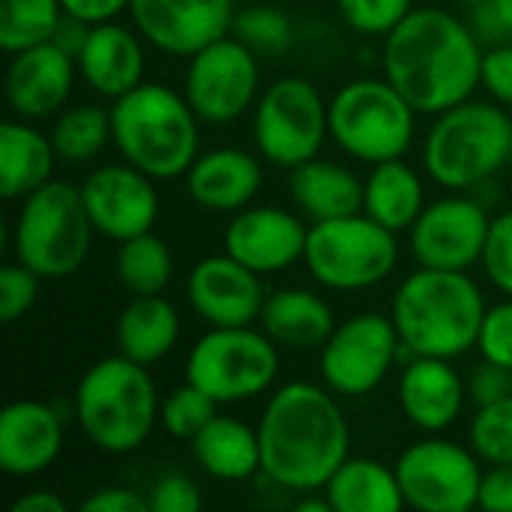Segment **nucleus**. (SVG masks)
Listing matches in <instances>:
<instances>
[{
  "instance_id": "obj_16",
  "label": "nucleus",
  "mask_w": 512,
  "mask_h": 512,
  "mask_svg": "<svg viewBox=\"0 0 512 512\" xmlns=\"http://www.w3.org/2000/svg\"><path fill=\"white\" fill-rule=\"evenodd\" d=\"M81 198L96 234L114 243L153 231L159 219V192L153 177L126 159L90 171L81 183Z\"/></svg>"
},
{
  "instance_id": "obj_20",
  "label": "nucleus",
  "mask_w": 512,
  "mask_h": 512,
  "mask_svg": "<svg viewBox=\"0 0 512 512\" xmlns=\"http://www.w3.org/2000/svg\"><path fill=\"white\" fill-rule=\"evenodd\" d=\"M78 63L57 42H39L12 54L6 69V102L21 120L57 117L72 96Z\"/></svg>"
},
{
  "instance_id": "obj_40",
  "label": "nucleus",
  "mask_w": 512,
  "mask_h": 512,
  "mask_svg": "<svg viewBox=\"0 0 512 512\" xmlns=\"http://www.w3.org/2000/svg\"><path fill=\"white\" fill-rule=\"evenodd\" d=\"M39 276L21 261H9L0 267V321L12 324L24 318L39 297Z\"/></svg>"
},
{
  "instance_id": "obj_3",
  "label": "nucleus",
  "mask_w": 512,
  "mask_h": 512,
  "mask_svg": "<svg viewBox=\"0 0 512 512\" xmlns=\"http://www.w3.org/2000/svg\"><path fill=\"white\" fill-rule=\"evenodd\" d=\"M486 297L468 270L417 267L393 294L390 318L414 357L456 360L477 348Z\"/></svg>"
},
{
  "instance_id": "obj_8",
  "label": "nucleus",
  "mask_w": 512,
  "mask_h": 512,
  "mask_svg": "<svg viewBox=\"0 0 512 512\" xmlns=\"http://www.w3.org/2000/svg\"><path fill=\"white\" fill-rule=\"evenodd\" d=\"M417 111L387 78H354L330 99V138L357 162L399 159L414 144Z\"/></svg>"
},
{
  "instance_id": "obj_12",
  "label": "nucleus",
  "mask_w": 512,
  "mask_h": 512,
  "mask_svg": "<svg viewBox=\"0 0 512 512\" xmlns=\"http://www.w3.org/2000/svg\"><path fill=\"white\" fill-rule=\"evenodd\" d=\"M405 357L414 354L402 345L393 318L381 312H360L336 324L318 351V369L336 396L357 399L375 393L390 369Z\"/></svg>"
},
{
  "instance_id": "obj_1",
  "label": "nucleus",
  "mask_w": 512,
  "mask_h": 512,
  "mask_svg": "<svg viewBox=\"0 0 512 512\" xmlns=\"http://www.w3.org/2000/svg\"><path fill=\"white\" fill-rule=\"evenodd\" d=\"M483 42L468 18L447 9L414 6L381 48L384 78L414 105L417 114H441L483 87Z\"/></svg>"
},
{
  "instance_id": "obj_44",
  "label": "nucleus",
  "mask_w": 512,
  "mask_h": 512,
  "mask_svg": "<svg viewBox=\"0 0 512 512\" xmlns=\"http://www.w3.org/2000/svg\"><path fill=\"white\" fill-rule=\"evenodd\" d=\"M468 384V402L474 408H483V405H492L504 396L512 393V372L498 366V363H489V360H480L474 366V372L465 378Z\"/></svg>"
},
{
  "instance_id": "obj_51",
  "label": "nucleus",
  "mask_w": 512,
  "mask_h": 512,
  "mask_svg": "<svg viewBox=\"0 0 512 512\" xmlns=\"http://www.w3.org/2000/svg\"><path fill=\"white\" fill-rule=\"evenodd\" d=\"M450 3H459V6H468V9H471V6H477V3H483V0H450Z\"/></svg>"
},
{
  "instance_id": "obj_17",
  "label": "nucleus",
  "mask_w": 512,
  "mask_h": 512,
  "mask_svg": "<svg viewBox=\"0 0 512 512\" xmlns=\"http://www.w3.org/2000/svg\"><path fill=\"white\" fill-rule=\"evenodd\" d=\"M237 0H132V27L162 54L192 57L234 27Z\"/></svg>"
},
{
  "instance_id": "obj_52",
  "label": "nucleus",
  "mask_w": 512,
  "mask_h": 512,
  "mask_svg": "<svg viewBox=\"0 0 512 512\" xmlns=\"http://www.w3.org/2000/svg\"><path fill=\"white\" fill-rule=\"evenodd\" d=\"M507 168L512 171V135H510V162H507Z\"/></svg>"
},
{
  "instance_id": "obj_31",
  "label": "nucleus",
  "mask_w": 512,
  "mask_h": 512,
  "mask_svg": "<svg viewBox=\"0 0 512 512\" xmlns=\"http://www.w3.org/2000/svg\"><path fill=\"white\" fill-rule=\"evenodd\" d=\"M333 512H399L405 504L396 468L369 456H348L324 486Z\"/></svg>"
},
{
  "instance_id": "obj_11",
  "label": "nucleus",
  "mask_w": 512,
  "mask_h": 512,
  "mask_svg": "<svg viewBox=\"0 0 512 512\" xmlns=\"http://www.w3.org/2000/svg\"><path fill=\"white\" fill-rule=\"evenodd\" d=\"M330 138V99L300 75L264 87L252 108V141L264 162L297 168L315 159Z\"/></svg>"
},
{
  "instance_id": "obj_53",
  "label": "nucleus",
  "mask_w": 512,
  "mask_h": 512,
  "mask_svg": "<svg viewBox=\"0 0 512 512\" xmlns=\"http://www.w3.org/2000/svg\"><path fill=\"white\" fill-rule=\"evenodd\" d=\"M237 3H264V0H237Z\"/></svg>"
},
{
  "instance_id": "obj_30",
  "label": "nucleus",
  "mask_w": 512,
  "mask_h": 512,
  "mask_svg": "<svg viewBox=\"0 0 512 512\" xmlns=\"http://www.w3.org/2000/svg\"><path fill=\"white\" fill-rule=\"evenodd\" d=\"M423 207H426L423 177L414 165L405 162V156L378 162L363 177V213L381 222L384 228L396 234L411 231Z\"/></svg>"
},
{
  "instance_id": "obj_14",
  "label": "nucleus",
  "mask_w": 512,
  "mask_h": 512,
  "mask_svg": "<svg viewBox=\"0 0 512 512\" xmlns=\"http://www.w3.org/2000/svg\"><path fill=\"white\" fill-rule=\"evenodd\" d=\"M261 57L234 33L195 51L186 63L183 96L201 123L225 126L249 114L261 96Z\"/></svg>"
},
{
  "instance_id": "obj_33",
  "label": "nucleus",
  "mask_w": 512,
  "mask_h": 512,
  "mask_svg": "<svg viewBox=\"0 0 512 512\" xmlns=\"http://www.w3.org/2000/svg\"><path fill=\"white\" fill-rule=\"evenodd\" d=\"M114 270L120 285L132 294H165V288L174 279V258L168 243L147 231L138 237H129L123 243H117V258H114Z\"/></svg>"
},
{
  "instance_id": "obj_36",
  "label": "nucleus",
  "mask_w": 512,
  "mask_h": 512,
  "mask_svg": "<svg viewBox=\"0 0 512 512\" xmlns=\"http://www.w3.org/2000/svg\"><path fill=\"white\" fill-rule=\"evenodd\" d=\"M468 444L486 465H512V393L474 411Z\"/></svg>"
},
{
  "instance_id": "obj_9",
  "label": "nucleus",
  "mask_w": 512,
  "mask_h": 512,
  "mask_svg": "<svg viewBox=\"0 0 512 512\" xmlns=\"http://www.w3.org/2000/svg\"><path fill=\"white\" fill-rule=\"evenodd\" d=\"M303 261L312 279L330 291H366L381 285L396 270L399 234L363 210L327 222H312Z\"/></svg>"
},
{
  "instance_id": "obj_38",
  "label": "nucleus",
  "mask_w": 512,
  "mask_h": 512,
  "mask_svg": "<svg viewBox=\"0 0 512 512\" xmlns=\"http://www.w3.org/2000/svg\"><path fill=\"white\" fill-rule=\"evenodd\" d=\"M342 21L360 36H387L414 9V0H336Z\"/></svg>"
},
{
  "instance_id": "obj_34",
  "label": "nucleus",
  "mask_w": 512,
  "mask_h": 512,
  "mask_svg": "<svg viewBox=\"0 0 512 512\" xmlns=\"http://www.w3.org/2000/svg\"><path fill=\"white\" fill-rule=\"evenodd\" d=\"M60 18V0H0V48L15 54L21 48L48 42Z\"/></svg>"
},
{
  "instance_id": "obj_35",
  "label": "nucleus",
  "mask_w": 512,
  "mask_h": 512,
  "mask_svg": "<svg viewBox=\"0 0 512 512\" xmlns=\"http://www.w3.org/2000/svg\"><path fill=\"white\" fill-rule=\"evenodd\" d=\"M231 33L258 57H279L294 42V21L276 6V0L243 3V9L234 15Z\"/></svg>"
},
{
  "instance_id": "obj_15",
  "label": "nucleus",
  "mask_w": 512,
  "mask_h": 512,
  "mask_svg": "<svg viewBox=\"0 0 512 512\" xmlns=\"http://www.w3.org/2000/svg\"><path fill=\"white\" fill-rule=\"evenodd\" d=\"M489 228L492 213L474 192H450L426 204L411 225V255L420 267L471 270L483 261Z\"/></svg>"
},
{
  "instance_id": "obj_32",
  "label": "nucleus",
  "mask_w": 512,
  "mask_h": 512,
  "mask_svg": "<svg viewBox=\"0 0 512 512\" xmlns=\"http://www.w3.org/2000/svg\"><path fill=\"white\" fill-rule=\"evenodd\" d=\"M48 135H51V144H54L60 162H69V165L93 162L108 144H114L111 108H102L93 102L66 105L54 117V126Z\"/></svg>"
},
{
  "instance_id": "obj_4",
  "label": "nucleus",
  "mask_w": 512,
  "mask_h": 512,
  "mask_svg": "<svg viewBox=\"0 0 512 512\" xmlns=\"http://www.w3.org/2000/svg\"><path fill=\"white\" fill-rule=\"evenodd\" d=\"M111 138L129 165L153 180H177L201 153V117L183 93L144 81L111 102Z\"/></svg>"
},
{
  "instance_id": "obj_43",
  "label": "nucleus",
  "mask_w": 512,
  "mask_h": 512,
  "mask_svg": "<svg viewBox=\"0 0 512 512\" xmlns=\"http://www.w3.org/2000/svg\"><path fill=\"white\" fill-rule=\"evenodd\" d=\"M468 24L483 42V48L512 42V0H483L471 6Z\"/></svg>"
},
{
  "instance_id": "obj_13",
  "label": "nucleus",
  "mask_w": 512,
  "mask_h": 512,
  "mask_svg": "<svg viewBox=\"0 0 512 512\" xmlns=\"http://www.w3.org/2000/svg\"><path fill=\"white\" fill-rule=\"evenodd\" d=\"M483 459L471 444L429 435L405 447L396 459V477L405 504L420 512H468L480 501Z\"/></svg>"
},
{
  "instance_id": "obj_19",
  "label": "nucleus",
  "mask_w": 512,
  "mask_h": 512,
  "mask_svg": "<svg viewBox=\"0 0 512 512\" xmlns=\"http://www.w3.org/2000/svg\"><path fill=\"white\" fill-rule=\"evenodd\" d=\"M306 240L309 225L297 213L273 204H249L240 213H231L222 234L225 252L261 276L282 273L303 261Z\"/></svg>"
},
{
  "instance_id": "obj_45",
  "label": "nucleus",
  "mask_w": 512,
  "mask_h": 512,
  "mask_svg": "<svg viewBox=\"0 0 512 512\" xmlns=\"http://www.w3.org/2000/svg\"><path fill=\"white\" fill-rule=\"evenodd\" d=\"M483 87L495 102H501L504 108H512V42L486 48Z\"/></svg>"
},
{
  "instance_id": "obj_6",
  "label": "nucleus",
  "mask_w": 512,
  "mask_h": 512,
  "mask_svg": "<svg viewBox=\"0 0 512 512\" xmlns=\"http://www.w3.org/2000/svg\"><path fill=\"white\" fill-rule=\"evenodd\" d=\"M510 135L507 108L471 96L435 114L423 141V168L450 192H474L507 168Z\"/></svg>"
},
{
  "instance_id": "obj_39",
  "label": "nucleus",
  "mask_w": 512,
  "mask_h": 512,
  "mask_svg": "<svg viewBox=\"0 0 512 512\" xmlns=\"http://www.w3.org/2000/svg\"><path fill=\"white\" fill-rule=\"evenodd\" d=\"M480 267L504 297H512V210L492 216Z\"/></svg>"
},
{
  "instance_id": "obj_46",
  "label": "nucleus",
  "mask_w": 512,
  "mask_h": 512,
  "mask_svg": "<svg viewBox=\"0 0 512 512\" xmlns=\"http://www.w3.org/2000/svg\"><path fill=\"white\" fill-rule=\"evenodd\" d=\"M81 512H150V498L144 492L126 489V486H108L99 492H90L81 501Z\"/></svg>"
},
{
  "instance_id": "obj_18",
  "label": "nucleus",
  "mask_w": 512,
  "mask_h": 512,
  "mask_svg": "<svg viewBox=\"0 0 512 512\" xmlns=\"http://www.w3.org/2000/svg\"><path fill=\"white\" fill-rule=\"evenodd\" d=\"M186 297L207 327H252L261 321L267 303L261 273L228 252L207 255L192 267Z\"/></svg>"
},
{
  "instance_id": "obj_27",
  "label": "nucleus",
  "mask_w": 512,
  "mask_h": 512,
  "mask_svg": "<svg viewBox=\"0 0 512 512\" xmlns=\"http://www.w3.org/2000/svg\"><path fill=\"white\" fill-rule=\"evenodd\" d=\"M192 456L198 468L222 483H246L261 474V441L258 426L216 414L192 441Z\"/></svg>"
},
{
  "instance_id": "obj_7",
  "label": "nucleus",
  "mask_w": 512,
  "mask_h": 512,
  "mask_svg": "<svg viewBox=\"0 0 512 512\" xmlns=\"http://www.w3.org/2000/svg\"><path fill=\"white\" fill-rule=\"evenodd\" d=\"M93 237L96 228L87 216L81 186L48 180L21 198L12 225V255L39 279L57 282L84 267Z\"/></svg>"
},
{
  "instance_id": "obj_28",
  "label": "nucleus",
  "mask_w": 512,
  "mask_h": 512,
  "mask_svg": "<svg viewBox=\"0 0 512 512\" xmlns=\"http://www.w3.org/2000/svg\"><path fill=\"white\" fill-rule=\"evenodd\" d=\"M57 150L51 135L36 129L30 120H6L0 126V195L15 201L48 180H54Z\"/></svg>"
},
{
  "instance_id": "obj_41",
  "label": "nucleus",
  "mask_w": 512,
  "mask_h": 512,
  "mask_svg": "<svg viewBox=\"0 0 512 512\" xmlns=\"http://www.w3.org/2000/svg\"><path fill=\"white\" fill-rule=\"evenodd\" d=\"M477 351L483 360L498 363V366L512 372V297L486 309L480 339H477Z\"/></svg>"
},
{
  "instance_id": "obj_25",
  "label": "nucleus",
  "mask_w": 512,
  "mask_h": 512,
  "mask_svg": "<svg viewBox=\"0 0 512 512\" xmlns=\"http://www.w3.org/2000/svg\"><path fill=\"white\" fill-rule=\"evenodd\" d=\"M258 327L279 348L321 351V345L336 330V315L330 303L309 288H279L267 294Z\"/></svg>"
},
{
  "instance_id": "obj_5",
  "label": "nucleus",
  "mask_w": 512,
  "mask_h": 512,
  "mask_svg": "<svg viewBox=\"0 0 512 512\" xmlns=\"http://www.w3.org/2000/svg\"><path fill=\"white\" fill-rule=\"evenodd\" d=\"M159 408L162 399L147 366L120 351L93 363L72 393L78 432L108 456L141 450L159 426Z\"/></svg>"
},
{
  "instance_id": "obj_26",
  "label": "nucleus",
  "mask_w": 512,
  "mask_h": 512,
  "mask_svg": "<svg viewBox=\"0 0 512 512\" xmlns=\"http://www.w3.org/2000/svg\"><path fill=\"white\" fill-rule=\"evenodd\" d=\"M288 192L309 222H327L363 210V180L348 165L321 156L291 168Z\"/></svg>"
},
{
  "instance_id": "obj_2",
  "label": "nucleus",
  "mask_w": 512,
  "mask_h": 512,
  "mask_svg": "<svg viewBox=\"0 0 512 512\" xmlns=\"http://www.w3.org/2000/svg\"><path fill=\"white\" fill-rule=\"evenodd\" d=\"M258 441L261 474L294 495L321 492L351 456V429L339 396L312 381H291L270 393Z\"/></svg>"
},
{
  "instance_id": "obj_23",
  "label": "nucleus",
  "mask_w": 512,
  "mask_h": 512,
  "mask_svg": "<svg viewBox=\"0 0 512 512\" xmlns=\"http://www.w3.org/2000/svg\"><path fill=\"white\" fill-rule=\"evenodd\" d=\"M78 78L102 99H120L144 84V36L120 21L93 24L84 48L75 57Z\"/></svg>"
},
{
  "instance_id": "obj_10",
  "label": "nucleus",
  "mask_w": 512,
  "mask_h": 512,
  "mask_svg": "<svg viewBox=\"0 0 512 512\" xmlns=\"http://www.w3.org/2000/svg\"><path fill=\"white\" fill-rule=\"evenodd\" d=\"M279 378V345L261 327H210L186 357V381L216 405L252 402Z\"/></svg>"
},
{
  "instance_id": "obj_29",
  "label": "nucleus",
  "mask_w": 512,
  "mask_h": 512,
  "mask_svg": "<svg viewBox=\"0 0 512 512\" xmlns=\"http://www.w3.org/2000/svg\"><path fill=\"white\" fill-rule=\"evenodd\" d=\"M117 351L135 363L153 366L165 360L180 339V315L162 294L132 297L117 315Z\"/></svg>"
},
{
  "instance_id": "obj_24",
  "label": "nucleus",
  "mask_w": 512,
  "mask_h": 512,
  "mask_svg": "<svg viewBox=\"0 0 512 512\" xmlns=\"http://www.w3.org/2000/svg\"><path fill=\"white\" fill-rule=\"evenodd\" d=\"M264 186L261 156L240 147H216L198 153L186 171L189 198L210 213H240Z\"/></svg>"
},
{
  "instance_id": "obj_37",
  "label": "nucleus",
  "mask_w": 512,
  "mask_h": 512,
  "mask_svg": "<svg viewBox=\"0 0 512 512\" xmlns=\"http://www.w3.org/2000/svg\"><path fill=\"white\" fill-rule=\"evenodd\" d=\"M216 408L219 405L204 390H198L195 384L186 381L162 399L159 426L177 441H192L216 417Z\"/></svg>"
},
{
  "instance_id": "obj_47",
  "label": "nucleus",
  "mask_w": 512,
  "mask_h": 512,
  "mask_svg": "<svg viewBox=\"0 0 512 512\" xmlns=\"http://www.w3.org/2000/svg\"><path fill=\"white\" fill-rule=\"evenodd\" d=\"M477 507L486 512H512V465H489L483 471Z\"/></svg>"
},
{
  "instance_id": "obj_50",
  "label": "nucleus",
  "mask_w": 512,
  "mask_h": 512,
  "mask_svg": "<svg viewBox=\"0 0 512 512\" xmlns=\"http://www.w3.org/2000/svg\"><path fill=\"white\" fill-rule=\"evenodd\" d=\"M12 512H66V501L57 492L33 489L12 501Z\"/></svg>"
},
{
  "instance_id": "obj_48",
  "label": "nucleus",
  "mask_w": 512,
  "mask_h": 512,
  "mask_svg": "<svg viewBox=\"0 0 512 512\" xmlns=\"http://www.w3.org/2000/svg\"><path fill=\"white\" fill-rule=\"evenodd\" d=\"M66 15H75L87 24L117 21L120 12H129L132 0H60Z\"/></svg>"
},
{
  "instance_id": "obj_49",
  "label": "nucleus",
  "mask_w": 512,
  "mask_h": 512,
  "mask_svg": "<svg viewBox=\"0 0 512 512\" xmlns=\"http://www.w3.org/2000/svg\"><path fill=\"white\" fill-rule=\"evenodd\" d=\"M90 27H93V24H87V21H81V18H75V15H66V12H63V18H60L57 30H54V36H51V42H57L63 51H69L72 57H78V51H81V48H84V42H87Z\"/></svg>"
},
{
  "instance_id": "obj_22",
  "label": "nucleus",
  "mask_w": 512,
  "mask_h": 512,
  "mask_svg": "<svg viewBox=\"0 0 512 512\" xmlns=\"http://www.w3.org/2000/svg\"><path fill=\"white\" fill-rule=\"evenodd\" d=\"M63 450V420L39 399H18L0 411V471L6 477H36Z\"/></svg>"
},
{
  "instance_id": "obj_42",
  "label": "nucleus",
  "mask_w": 512,
  "mask_h": 512,
  "mask_svg": "<svg viewBox=\"0 0 512 512\" xmlns=\"http://www.w3.org/2000/svg\"><path fill=\"white\" fill-rule=\"evenodd\" d=\"M150 512H198L204 498L201 489L186 474H165L147 492Z\"/></svg>"
},
{
  "instance_id": "obj_21",
  "label": "nucleus",
  "mask_w": 512,
  "mask_h": 512,
  "mask_svg": "<svg viewBox=\"0 0 512 512\" xmlns=\"http://www.w3.org/2000/svg\"><path fill=\"white\" fill-rule=\"evenodd\" d=\"M399 408L426 435H444L468 405V384L444 357H411L399 375Z\"/></svg>"
}]
</instances>
